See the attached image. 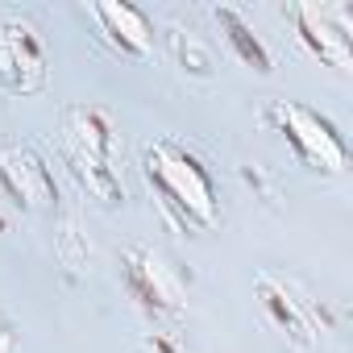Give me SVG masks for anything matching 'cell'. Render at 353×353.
<instances>
[{
  "mask_svg": "<svg viewBox=\"0 0 353 353\" xmlns=\"http://www.w3.org/2000/svg\"><path fill=\"white\" fill-rule=\"evenodd\" d=\"M145 166V179L150 188L162 196V208L188 225V229H208L216 221V188H212V174L204 170V162L174 137H158L145 145L141 154Z\"/></svg>",
  "mask_w": 353,
  "mask_h": 353,
  "instance_id": "6da1fadb",
  "label": "cell"
},
{
  "mask_svg": "<svg viewBox=\"0 0 353 353\" xmlns=\"http://www.w3.org/2000/svg\"><path fill=\"white\" fill-rule=\"evenodd\" d=\"M63 145L75 179L104 204H121L125 188L117 174V125L100 104H67L63 108Z\"/></svg>",
  "mask_w": 353,
  "mask_h": 353,
  "instance_id": "7a4b0ae2",
  "label": "cell"
},
{
  "mask_svg": "<svg viewBox=\"0 0 353 353\" xmlns=\"http://www.w3.org/2000/svg\"><path fill=\"white\" fill-rule=\"evenodd\" d=\"M254 291H258V307L262 316L274 324V332H283L291 345L299 349H312L320 336L332 332L336 316L324 299H316L303 283L287 279V274H274V270H258L254 279Z\"/></svg>",
  "mask_w": 353,
  "mask_h": 353,
  "instance_id": "3957f363",
  "label": "cell"
},
{
  "mask_svg": "<svg viewBox=\"0 0 353 353\" xmlns=\"http://www.w3.org/2000/svg\"><path fill=\"white\" fill-rule=\"evenodd\" d=\"M266 121L295 145V154L307 166H316L324 174H341L349 166V150H345V141H341V133L328 117H320L303 104H291V100H270Z\"/></svg>",
  "mask_w": 353,
  "mask_h": 353,
  "instance_id": "277c9868",
  "label": "cell"
},
{
  "mask_svg": "<svg viewBox=\"0 0 353 353\" xmlns=\"http://www.w3.org/2000/svg\"><path fill=\"white\" fill-rule=\"evenodd\" d=\"M121 274H125V291L154 316H183L188 307V287L174 274V266L150 250V245H129L121 258Z\"/></svg>",
  "mask_w": 353,
  "mask_h": 353,
  "instance_id": "5b68a950",
  "label": "cell"
},
{
  "mask_svg": "<svg viewBox=\"0 0 353 353\" xmlns=\"http://www.w3.org/2000/svg\"><path fill=\"white\" fill-rule=\"evenodd\" d=\"M287 21L295 26V38L328 67H349L353 46V9L349 5H316V0H299V5H287Z\"/></svg>",
  "mask_w": 353,
  "mask_h": 353,
  "instance_id": "8992f818",
  "label": "cell"
},
{
  "mask_svg": "<svg viewBox=\"0 0 353 353\" xmlns=\"http://www.w3.org/2000/svg\"><path fill=\"white\" fill-rule=\"evenodd\" d=\"M0 83L21 96L46 83V46L26 17H0Z\"/></svg>",
  "mask_w": 353,
  "mask_h": 353,
  "instance_id": "52a82bcc",
  "label": "cell"
},
{
  "mask_svg": "<svg viewBox=\"0 0 353 353\" xmlns=\"http://www.w3.org/2000/svg\"><path fill=\"white\" fill-rule=\"evenodd\" d=\"M0 183L13 196L21 212H46L59 200L50 166L30 150V145H5L0 150Z\"/></svg>",
  "mask_w": 353,
  "mask_h": 353,
  "instance_id": "ba28073f",
  "label": "cell"
},
{
  "mask_svg": "<svg viewBox=\"0 0 353 353\" xmlns=\"http://www.w3.org/2000/svg\"><path fill=\"white\" fill-rule=\"evenodd\" d=\"M92 17L100 21V30L108 34V42L121 46L125 54H133V59H145L150 54L154 26H150V17L137 5H129V0H104V5L92 9Z\"/></svg>",
  "mask_w": 353,
  "mask_h": 353,
  "instance_id": "9c48e42d",
  "label": "cell"
},
{
  "mask_svg": "<svg viewBox=\"0 0 353 353\" xmlns=\"http://www.w3.org/2000/svg\"><path fill=\"white\" fill-rule=\"evenodd\" d=\"M212 17L221 21V30H225V42L233 46V54L241 59V63H250L254 71H274V54L266 50V42H262V34L233 9V5H216L212 9Z\"/></svg>",
  "mask_w": 353,
  "mask_h": 353,
  "instance_id": "30bf717a",
  "label": "cell"
},
{
  "mask_svg": "<svg viewBox=\"0 0 353 353\" xmlns=\"http://www.w3.org/2000/svg\"><path fill=\"white\" fill-rule=\"evenodd\" d=\"M166 42H170V50H174V63H179L188 75H196V79H212V75H216V54H212V46H208L200 34L170 26Z\"/></svg>",
  "mask_w": 353,
  "mask_h": 353,
  "instance_id": "8fae6325",
  "label": "cell"
},
{
  "mask_svg": "<svg viewBox=\"0 0 353 353\" xmlns=\"http://www.w3.org/2000/svg\"><path fill=\"white\" fill-rule=\"evenodd\" d=\"M59 258H63V266H71V270H88V262H92V245H88V237L79 233V221H75V216H67V225H63V233H59Z\"/></svg>",
  "mask_w": 353,
  "mask_h": 353,
  "instance_id": "7c38bea8",
  "label": "cell"
},
{
  "mask_svg": "<svg viewBox=\"0 0 353 353\" xmlns=\"http://www.w3.org/2000/svg\"><path fill=\"white\" fill-rule=\"evenodd\" d=\"M241 179L250 183V192H258V196H266V200H274V196H279L274 174L266 170V162H241Z\"/></svg>",
  "mask_w": 353,
  "mask_h": 353,
  "instance_id": "4fadbf2b",
  "label": "cell"
},
{
  "mask_svg": "<svg viewBox=\"0 0 353 353\" xmlns=\"http://www.w3.org/2000/svg\"><path fill=\"white\" fill-rule=\"evenodd\" d=\"M145 349H150V353H179V345H174L170 336H162V332L145 336Z\"/></svg>",
  "mask_w": 353,
  "mask_h": 353,
  "instance_id": "5bb4252c",
  "label": "cell"
},
{
  "mask_svg": "<svg viewBox=\"0 0 353 353\" xmlns=\"http://www.w3.org/2000/svg\"><path fill=\"white\" fill-rule=\"evenodd\" d=\"M0 353H13V328L5 316H0Z\"/></svg>",
  "mask_w": 353,
  "mask_h": 353,
  "instance_id": "9a60e30c",
  "label": "cell"
},
{
  "mask_svg": "<svg viewBox=\"0 0 353 353\" xmlns=\"http://www.w3.org/2000/svg\"><path fill=\"white\" fill-rule=\"evenodd\" d=\"M9 229V212H5V204H0V233Z\"/></svg>",
  "mask_w": 353,
  "mask_h": 353,
  "instance_id": "2e32d148",
  "label": "cell"
}]
</instances>
